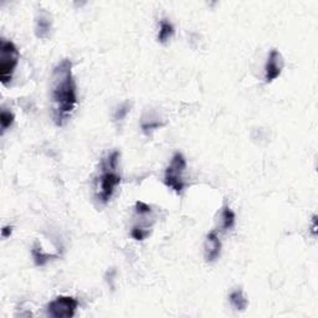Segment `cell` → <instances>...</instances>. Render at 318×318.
Returning a JSON list of instances; mask_svg holds the SVG:
<instances>
[{"mask_svg": "<svg viewBox=\"0 0 318 318\" xmlns=\"http://www.w3.org/2000/svg\"><path fill=\"white\" fill-rule=\"evenodd\" d=\"M130 111H131V105L128 102H125V103H122V105H119V107L117 108L116 112H114L113 114L114 121H122V119L125 118L128 113H130Z\"/></svg>", "mask_w": 318, "mask_h": 318, "instance_id": "obj_15", "label": "cell"}, {"mask_svg": "<svg viewBox=\"0 0 318 318\" xmlns=\"http://www.w3.org/2000/svg\"><path fill=\"white\" fill-rule=\"evenodd\" d=\"M176 34V30H174V27L172 25L170 21H168L167 19L160 20V25H159V33H158V41L162 42V44H165L168 40H170Z\"/></svg>", "mask_w": 318, "mask_h": 318, "instance_id": "obj_12", "label": "cell"}, {"mask_svg": "<svg viewBox=\"0 0 318 318\" xmlns=\"http://www.w3.org/2000/svg\"><path fill=\"white\" fill-rule=\"evenodd\" d=\"M229 301H230V305L233 306L236 311L242 312L248 308L249 305L248 299H246V296L243 295V291L241 288H236V290L231 292V293L229 295Z\"/></svg>", "mask_w": 318, "mask_h": 318, "instance_id": "obj_10", "label": "cell"}, {"mask_svg": "<svg viewBox=\"0 0 318 318\" xmlns=\"http://www.w3.org/2000/svg\"><path fill=\"white\" fill-rule=\"evenodd\" d=\"M11 233H13V226L5 225L4 228L2 229V236L4 237V239H8V237H10Z\"/></svg>", "mask_w": 318, "mask_h": 318, "instance_id": "obj_18", "label": "cell"}, {"mask_svg": "<svg viewBox=\"0 0 318 318\" xmlns=\"http://www.w3.org/2000/svg\"><path fill=\"white\" fill-rule=\"evenodd\" d=\"M222 253V241L216 231H210L206 235L204 242V259L206 262H215Z\"/></svg>", "mask_w": 318, "mask_h": 318, "instance_id": "obj_7", "label": "cell"}, {"mask_svg": "<svg viewBox=\"0 0 318 318\" xmlns=\"http://www.w3.org/2000/svg\"><path fill=\"white\" fill-rule=\"evenodd\" d=\"M79 301L72 296H57L47 303L46 314L53 318H70L76 313Z\"/></svg>", "mask_w": 318, "mask_h": 318, "instance_id": "obj_5", "label": "cell"}, {"mask_svg": "<svg viewBox=\"0 0 318 318\" xmlns=\"http://www.w3.org/2000/svg\"><path fill=\"white\" fill-rule=\"evenodd\" d=\"M283 66H285V61H283V57L281 55V53L279 50H276V48H272L265 64L266 84H271L277 77H280L281 74H282Z\"/></svg>", "mask_w": 318, "mask_h": 318, "instance_id": "obj_6", "label": "cell"}, {"mask_svg": "<svg viewBox=\"0 0 318 318\" xmlns=\"http://www.w3.org/2000/svg\"><path fill=\"white\" fill-rule=\"evenodd\" d=\"M50 97L54 122L61 127L77 105V86L70 59L61 60L54 67L50 80Z\"/></svg>", "mask_w": 318, "mask_h": 318, "instance_id": "obj_1", "label": "cell"}, {"mask_svg": "<svg viewBox=\"0 0 318 318\" xmlns=\"http://www.w3.org/2000/svg\"><path fill=\"white\" fill-rule=\"evenodd\" d=\"M20 53L10 40H0V80L4 86H8L13 80L16 66L19 64Z\"/></svg>", "mask_w": 318, "mask_h": 318, "instance_id": "obj_3", "label": "cell"}, {"mask_svg": "<svg viewBox=\"0 0 318 318\" xmlns=\"http://www.w3.org/2000/svg\"><path fill=\"white\" fill-rule=\"evenodd\" d=\"M134 211H136L137 215H150L152 214V208L148 204H145L144 202H137L134 205Z\"/></svg>", "mask_w": 318, "mask_h": 318, "instance_id": "obj_17", "label": "cell"}, {"mask_svg": "<svg viewBox=\"0 0 318 318\" xmlns=\"http://www.w3.org/2000/svg\"><path fill=\"white\" fill-rule=\"evenodd\" d=\"M187 169V160L182 153L177 152L172 157L170 164L165 169L164 184L177 194H182L185 187L184 172Z\"/></svg>", "mask_w": 318, "mask_h": 318, "instance_id": "obj_4", "label": "cell"}, {"mask_svg": "<svg viewBox=\"0 0 318 318\" xmlns=\"http://www.w3.org/2000/svg\"><path fill=\"white\" fill-rule=\"evenodd\" d=\"M118 151L111 152L101 160L99 176L94 179V198L102 205L110 202L122 180L118 173Z\"/></svg>", "mask_w": 318, "mask_h": 318, "instance_id": "obj_2", "label": "cell"}, {"mask_svg": "<svg viewBox=\"0 0 318 318\" xmlns=\"http://www.w3.org/2000/svg\"><path fill=\"white\" fill-rule=\"evenodd\" d=\"M14 119H15L14 113L11 111L7 110V108H3L2 113H0V125H2L3 133H5L13 126Z\"/></svg>", "mask_w": 318, "mask_h": 318, "instance_id": "obj_13", "label": "cell"}, {"mask_svg": "<svg viewBox=\"0 0 318 318\" xmlns=\"http://www.w3.org/2000/svg\"><path fill=\"white\" fill-rule=\"evenodd\" d=\"M163 126H164V123L160 122L159 118H151V121L143 118L142 123H140V127H142L143 133L147 134V136H150V134L152 133V131L158 130V128L163 127Z\"/></svg>", "mask_w": 318, "mask_h": 318, "instance_id": "obj_14", "label": "cell"}, {"mask_svg": "<svg viewBox=\"0 0 318 318\" xmlns=\"http://www.w3.org/2000/svg\"><path fill=\"white\" fill-rule=\"evenodd\" d=\"M53 30V20L46 10L38 11L35 18V35L39 39H47Z\"/></svg>", "mask_w": 318, "mask_h": 318, "instance_id": "obj_8", "label": "cell"}, {"mask_svg": "<svg viewBox=\"0 0 318 318\" xmlns=\"http://www.w3.org/2000/svg\"><path fill=\"white\" fill-rule=\"evenodd\" d=\"M151 233V230H147V229H142V228H137V226H133L131 230V236L133 237L134 240L137 241H143L145 237L148 236Z\"/></svg>", "mask_w": 318, "mask_h": 318, "instance_id": "obj_16", "label": "cell"}, {"mask_svg": "<svg viewBox=\"0 0 318 318\" xmlns=\"http://www.w3.org/2000/svg\"><path fill=\"white\" fill-rule=\"evenodd\" d=\"M31 255H33L34 262H35V265L39 266V267L46 265V263L50 261V260L57 259V257H59V255L57 254L53 255V254L44 253V251H42V249H41V246H40L38 242L34 243L33 249H31Z\"/></svg>", "mask_w": 318, "mask_h": 318, "instance_id": "obj_9", "label": "cell"}, {"mask_svg": "<svg viewBox=\"0 0 318 318\" xmlns=\"http://www.w3.org/2000/svg\"><path fill=\"white\" fill-rule=\"evenodd\" d=\"M220 217H222V228L224 231L230 230V229L234 228L235 222H236V215L235 213L230 209V206L228 204H225L223 206L222 213H220Z\"/></svg>", "mask_w": 318, "mask_h": 318, "instance_id": "obj_11", "label": "cell"}]
</instances>
